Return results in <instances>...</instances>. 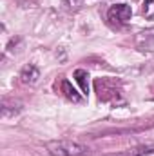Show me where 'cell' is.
<instances>
[{"label": "cell", "instance_id": "obj_1", "mask_svg": "<svg viewBox=\"0 0 154 156\" xmlns=\"http://www.w3.org/2000/svg\"><path fill=\"white\" fill-rule=\"evenodd\" d=\"M47 153L51 156H89L91 149L80 142H73V140H53L47 142L45 145Z\"/></svg>", "mask_w": 154, "mask_h": 156}, {"label": "cell", "instance_id": "obj_2", "mask_svg": "<svg viewBox=\"0 0 154 156\" xmlns=\"http://www.w3.org/2000/svg\"><path fill=\"white\" fill-rule=\"evenodd\" d=\"M94 89L98 93V98L103 102L114 100L116 96H120V89L116 87L114 80H107V78H98L94 82Z\"/></svg>", "mask_w": 154, "mask_h": 156}, {"label": "cell", "instance_id": "obj_3", "mask_svg": "<svg viewBox=\"0 0 154 156\" xmlns=\"http://www.w3.org/2000/svg\"><path fill=\"white\" fill-rule=\"evenodd\" d=\"M131 16H132V9L127 4H114L107 11V18L116 26H125L131 20Z\"/></svg>", "mask_w": 154, "mask_h": 156}, {"label": "cell", "instance_id": "obj_4", "mask_svg": "<svg viewBox=\"0 0 154 156\" xmlns=\"http://www.w3.org/2000/svg\"><path fill=\"white\" fill-rule=\"evenodd\" d=\"M38 78H40V69L35 64H26V66L22 67V71H20V80H22L24 83L33 85V83L38 82Z\"/></svg>", "mask_w": 154, "mask_h": 156}, {"label": "cell", "instance_id": "obj_5", "mask_svg": "<svg viewBox=\"0 0 154 156\" xmlns=\"http://www.w3.org/2000/svg\"><path fill=\"white\" fill-rule=\"evenodd\" d=\"M143 131V127H125V129H103L98 133H93V138H102V136H120V134H136Z\"/></svg>", "mask_w": 154, "mask_h": 156}, {"label": "cell", "instance_id": "obj_6", "mask_svg": "<svg viewBox=\"0 0 154 156\" xmlns=\"http://www.w3.org/2000/svg\"><path fill=\"white\" fill-rule=\"evenodd\" d=\"M0 109H2V116L9 118V116L18 115V113L22 111V104H20V102H15V100H7V98H4Z\"/></svg>", "mask_w": 154, "mask_h": 156}, {"label": "cell", "instance_id": "obj_7", "mask_svg": "<svg viewBox=\"0 0 154 156\" xmlns=\"http://www.w3.org/2000/svg\"><path fill=\"white\" fill-rule=\"evenodd\" d=\"M62 93L65 94L67 100H71V102H75V104H80V102H82V94L71 85L69 80H64V82H62Z\"/></svg>", "mask_w": 154, "mask_h": 156}, {"label": "cell", "instance_id": "obj_8", "mask_svg": "<svg viewBox=\"0 0 154 156\" xmlns=\"http://www.w3.org/2000/svg\"><path fill=\"white\" fill-rule=\"evenodd\" d=\"M73 76H75V80L78 82V85L82 87V93L87 94V93H89V75H87V71H83V69H76Z\"/></svg>", "mask_w": 154, "mask_h": 156}, {"label": "cell", "instance_id": "obj_9", "mask_svg": "<svg viewBox=\"0 0 154 156\" xmlns=\"http://www.w3.org/2000/svg\"><path fill=\"white\" fill-rule=\"evenodd\" d=\"M154 154V145H138L132 149H127V156H149Z\"/></svg>", "mask_w": 154, "mask_h": 156}, {"label": "cell", "instance_id": "obj_10", "mask_svg": "<svg viewBox=\"0 0 154 156\" xmlns=\"http://www.w3.org/2000/svg\"><path fill=\"white\" fill-rule=\"evenodd\" d=\"M62 5H64V9H67L71 13H76V11L82 9L83 0H62Z\"/></svg>", "mask_w": 154, "mask_h": 156}, {"label": "cell", "instance_id": "obj_11", "mask_svg": "<svg viewBox=\"0 0 154 156\" xmlns=\"http://www.w3.org/2000/svg\"><path fill=\"white\" fill-rule=\"evenodd\" d=\"M100 156H127V151H116V153H105Z\"/></svg>", "mask_w": 154, "mask_h": 156}]
</instances>
